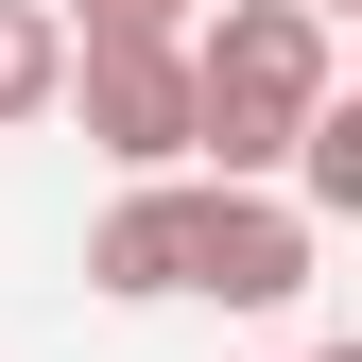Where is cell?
Wrapping results in <instances>:
<instances>
[{
  "mask_svg": "<svg viewBox=\"0 0 362 362\" xmlns=\"http://www.w3.org/2000/svg\"><path fill=\"white\" fill-rule=\"evenodd\" d=\"M173 18H190V0H52V35H69V52H86V35H173Z\"/></svg>",
  "mask_w": 362,
  "mask_h": 362,
  "instance_id": "cell-6",
  "label": "cell"
},
{
  "mask_svg": "<svg viewBox=\"0 0 362 362\" xmlns=\"http://www.w3.org/2000/svg\"><path fill=\"white\" fill-rule=\"evenodd\" d=\"M190 293H224V310H293L310 293V207H276V190H190Z\"/></svg>",
  "mask_w": 362,
  "mask_h": 362,
  "instance_id": "cell-3",
  "label": "cell"
},
{
  "mask_svg": "<svg viewBox=\"0 0 362 362\" xmlns=\"http://www.w3.org/2000/svg\"><path fill=\"white\" fill-rule=\"evenodd\" d=\"M310 362H362V345H310Z\"/></svg>",
  "mask_w": 362,
  "mask_h": 362,
  "instance_id": "cell-7",
  "label": "cell"
},
{
  "mask_svg": "<svg viewBox=\"0 0 362 362\" xmlns=\"http://www.w3.org/2000/svg\"><path fill=\"white\" fill-rule=\"evenodd\" d=\"M86 276H104V293H190V190L139 173V190L104 207V242H86Z\"/></svg>",
  "mask_w": 362,
  "mask_h": 362,
  "instance_id": "cell-4",
  "label": "cell"
},
{
  "mask_svg": "<svg viewBox=\"0 0 362 362\" xmlns=\"http://www.w3.org/2000/svg\"><path fill=\"white\" fill-rule=\"evenodd\" d=\"M52 104H86V139H104L121 173H173V156H190V52H173V35H86Z\"/></svg>",
  "mask_w": 362,
  "mask_h": 362,
  "instance_id": "cell-2",
  "label": "cell"
},
{
  "mask_svg": "<svg viewBox=\"0 0 362 362\" xmlns=\"http://www.w3.org/2000/svg\"><path fill=\"white\" fill-rule=\"evenodd\" d=\"M310 104H328V18H310V0H224L190 35V156L224 190H259Z\"/></svg>",
  "mask_w": 362,
  "mask_h": 362,
  "instance_id": "cell-1",
  "label": "cell"
},
{
  "mask_svg": "<svg viewBox=\"0 0 362 362\" xmlns=\"http://www.w3.org/2000/svg\"><path fill=\"white\" fill-rule=\"evenodd\" d=\"M310 18H345V0H310Z\"/></svg>",
  "mask_w": 362,
  "mask_h": 362,
  "instance_id": "cell-8",
  "label": "cell"
},
{
  "mask_svg": "<svg viewBox=\"0 0 362 362\" xmlns=\"http://www.w3.org/2000/svg\"><path fill=\"white\" fill-rule=\"evenodd\" d=\"M52 86H69L52 0H0V139H18V121H52Z\"/></svg>",
  "mask_w": 362,
  "mask_h": 362,
  "instance_id": "cell-5",
  "label": "cell"
}]
</instances>
